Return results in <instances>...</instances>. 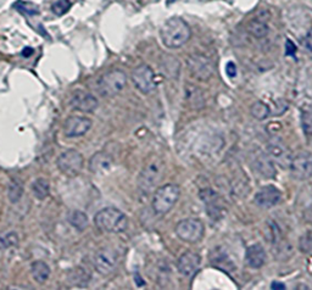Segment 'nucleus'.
<instances>
[{"label":"nucleus","mask_w":312,"mask_h":290,"mask_svg":"<svg viewBox=\"0 0 312 290\" xmlns=\"http://www.w3.org/2000/svg\"><path fill=\"white\" fill-rule=\"evenodd\" d=\"M18 244V236L16 232H0V250L10 249Z\"/></svg>","instance_id":"25"},{"label":"nucleus","mask_w":312,"mask_h":290,"mask_svg":"<svg viewBox=\"0 0 312 290\" xmlns=\"http://www.w3.org/2000/svg\"><path fill=\"white\" fill-rule=\"evenodd\" d=\"M112 167H114V157L105 151L95 152L89 160V170L98 176L107 175L111 172Z\"/></svg>","instance_id":"15"},{"label":"nucleus","mask_w":312,"mask_h":290,"mask_svg":"<svg viewBox=\"0 0 312 290\" xmlns=\"http://www.w3.org/2000/svg\"><path fill=\"white\" fill-rule=\"evenodd\" d=\"M282 199V192L274 186H265L255 194L254 201L261 209H271Z\"/></svg>","instance_id":"13"},{"label":"nucleus","mask_w":312,"mask_h":290,"mask_svg":"<svg viewBox=\"0 0 312 290\" xmlns=\"http://www.w3.org/2000/svg\"><path fill=\"white\" fill-rule=\"evenodd\" d=\"M71 6H72V2L70 0H57L51 5V11L56 16H62L69 11Z\"/></svg>","instance_id":"29"},{"label":"nucleus","mask_w":312,"mask_h":290,"mask_svg":"<svg viewBox=\"0 0 312 290\" xmlns=\"http://www.w3.org/2000/svg\"><path fill=\"white\" fill-rule=\"evenodd\" d=\"M165 165L161 160H153L140 171L138 177V188L141 193L149 194L156 188L164 177Z\"/></svg>","instance_id":"5"},{"label":"nucleus","mask_w":312,"mask_h":290,"mask_svg":"<svg viewBox=\"0 0 312 290\" xmlns=\"http://www.w3.org/2000/svg\"><path fill=\"white\" fill-rule=\"evenodd\" d=\"M185 94H187V100L193 106H201L203 105V92L198 87H195L194 84H187V87H185Z\"/></svg>","instance_id":"24"},{"label":"nucleus","mask_w":312,"mask_h":290,"mask_svg":"<svg viewBox=\"0 0 312 290\" xmlns=\"http://www.w3.org/2000/svg\"><path fill=\"white\" fill-rule=\"evenodd\" d=\"M93 266L101 276H107L116 268L117 252L111 247H101L94 254Z\"/></svg>","instance_id":"11"},{"label":"nucleus","mask_w":312,"mask_h":290,"mask_svg":"<svg viewBox=\"0 0 312 290\" xmlns=\"http://www.w3.org/2000/svg\"><path fill=\"white\" fill-rule=\"evenodd\" d=\"M246 28H248V32L250 33L251 36L255 37V38L258 39L265 38L269 32L268 25H267L266 21L262 20V18H254V20H251L250 22L248 23V27Z\"/></svg>","instance_id":"21"},{"label":"nucleus","mask_w":312,"mask_h":290,"mask_svg":"<svg viewBox=\"0 0 312 290\" xmlns=\"http://www.w3.org/2000/svg\"><path fill=\"white\" fill-rule=\"evenodd\" d=\"M271 289L282 290V289H285V286L283 283H280V282H273V283L271 284Z\"/></svg>","instance_id":"34"},{"label":"nucleus","mask_w":312,"mask_h":290,"mask_svg":"<svg viewBox=\"0 0 312 290\" xmlns=\"http://www.w3.org/2000/svg\"><path fill=\"white\" fill-rule=\"evenodd\" d=\"M56 165L60 172L69 176V177H75L82 171L83 156L77 150L69 149L57 157Z\"/></svg>","instance_id":"7"},{"label":"nucleus","mask_w":312,"mask_h":290,"mask_svg":"<svg viewBox=\"0 0 312 290\" xmlns=\"http://www.w3.org/2000/svg\"><path fill=\"white\" fill-rule=\"evenodd\" d=\"M14 7H16L18 11L23 15H38L39 14V7L30 1H17V4L14 5Z\"/></svg>","instance_id":"28"},{"label":"nucleus","mask_w":312,"mask_h":290,"mask_svg":"<svg viewBox=\"0 0 312 290\" xmlns=\"http://www.w3.org/2000/svg\"><path fill=\"white\" fill-rule=\"evenodd\" d=\"M91 127V121L87 117L71 116L64 123V136L67 138H77L85 136Z\"/></svg>","instance_id":"12"},{"label":"nucleus","mask_w":312,"mask_h":290,"mask_svg":"<svg viewBox=\"0 0 312 290\" xmlns=\"http://www.w3.org/2000/svg\"><path fill=\"white\" fill-rule=\"evenodd\" d=\"M201 263V258L198 254L191 251L184 252L180 255L177 261V270L182 276L191 277L196 273Z\"/></svg>","instance_id":"16"},{"label":"nucleus","mask_w":312,"mask_h":290,"mask_svg":"<svg viewBox=\"0 0 312 290\" xmlns=\"http://www.w3.org/2000/svg\"><path fill=\"white\" fill-rule=\"evenodd\" d=\"M67 221L72 227H75L77 231L82 232L87 228L88 226V217L85 212L78 210H73L67 215Z\"/></svg>","instance_id":"22"},{"label":"nucleus","mask_w":312,"mask_h":290,"mask_svg":"<svg viewBox=\"0 0 312 290\" xmlns=\"http://www.w3.org/2000/svg\"><path fill=\"white\" fill-rule=\"evenodd\" d=\"M71 106L81 112H93L98 107V99L85 91H76L71 97Z\"/></svg>","instance_id":"14"},{"label":"nucleus","mask_w":312,"mask_h":290,"mask_svg":"<svg viewBox=\"0 0 312 290\" xmlns=\"http://www.w3.org/2000/svg\"><path fill=\"white\" fill-rule=\"evenodd\" d=\"M22 194H23L22 186H21L18 182L12 181L11 184H10V187H9L10 201H11L12 204H16V202H18L21 200V197H22Z\"/></svg>","instance_id":"30"},{"label":"nucleus","mask_w":312,"mask_h":290,"mask_svg":"<svg viewBox=\"0 0 312 290\" xmlns=\"http://www.w3.org/2000/svg\"><path fill=\"white\" fill-rule=\"evenodd\" d=\"M32 192L38 200H44L50 192V184L45 178L36 179L32 184Z\"/></svg>","instance_id":"23"},{"label":"nucleus","mask_w":312,"mask_h":290,"mask_svg":"<svg viewBox=\"0 0 312 290\" xmlns=\"http://www.w3.org/2000/svg\"><path fill=\"white\" fill-rule=\"evenodd\" d=\"M253 166L261 176L265 178H273L276 176V168H274L273 160L262 151L254 152Z\"/></svg>","instance_id":"17"},{"label":"nucleus","mask_w":312,"mask_h":290,"mask_svg":"<svg viewBox=\"0 0 312 290\" xmlns=\"http://www.w3.org/2000/svg\"><path fill=\"white\" fill-rule=\"evenodd\" d=\"M204 228L203 222L196 218H187L180 222L177 223L176 226V234L180 241L189 242V244H195V242H200L204 237Z\"/></svg>","instance_id":"6"},{"label":"nucleus","mask_w":312,"mask_h":290,"mask_svg":"<svg viewBox=\"0 0 312 290\" xmlns=\"http://www.w3.org/2000/svg\"><path fill=\"white\" fill-rule=\"evenodd\" d=\"M32 54H33V49L32 48H26V49L22 50L23 56L28 57V56H31V55H32Z\"/></svg>","instance_id":"35"},{"label":"nucleus","mask_w":312,"mask_h":290,"mask_svg":"<svg viewBox=\"0 0 312 290\" xmlns=\"http://www.w3.org/2000/svg\"><path fill=\"white\" fill-rule=\"evenodd\" d=\"M245 261L250 268H261L266 262V251L260 244H253L246 249Z\"/></svg>","instance_id":"19"},{"label":"nucleus","mask_w":312,"mask_h":290,"mask_svg":"<svg viewBox=\"0 0 312 290\" xmlns=\"http://www.w3.org/2000/svg\"><path fill=\"white\" fill-rule=\"evenodd\" d=\"M250 112L256 120H265V118L268 117L269 115V107L268 105L265 104L261 100H258L256 102H254L250 107Z\"/></svg>","instance_id":"26"},{"label":"nucleus","mask_w":312,"mask_h":290,"mask_svg":"<svg viewBox=\"0 0 312 290\" xmlns=\"http://www.w3.org/2000/svg\"><path fill=\"white\" fill-rule=\"evenodd\" d=\"M31 274H32L33 279L38 283H44L48 281L49 276H50V268H49L48 263L44 261L38 260L31 265Z\"/></svg>","instance_id":"20"},{"label":"nucleus","mask_w":312,"mask_h":290,"mask_svg":"<svg viewBox=\"0 0 312 290\" xmlns=\"http://www.w3.org/2000/svg\"><path fill=\"white\" fill-rule=\"evenodd\" d=\"M267 152H268L269 157L273 161H276L278 165L282 166V167H289L290 166L293 156L290 154L289 149L284 146L282 143H278V142L269 143L267 145Z\"/></svg>","instance_id":"18"},{"label":"nucleus","mask_w":312,"mask_h":290,"mask_svg":"<svg viewBox=\"0 0 312 290\" xmlns=\"http://www.w3.org/2000/svg\"><path fill=\"white\" fill-rule=\"evenodd\" d=\"M180 196L179 187L176 184H165L159 187L153 195L151 200V207L153 211L159 216L166 215L170 212Z\"/></svg>","instance_id":"3"},{"label":"nucleus","mask_w":312,"mask_h":290,"mask_svg":"<svg viewBox=\"0 0 312 290\" xmlns=\"http://www.w3.org/2000/svg\"><path fill=\"white\" fill-rule=\"evenodd\" d=\"M160 37L166 48L178 49L189 41L191 30L183 18L172 17L169 18L160 28Z\"/></svg>","instance_id":"1"},{"label":"nucleus","mask_w":312,"mask_h":290,"mask_svg":"<svg viewBox=\"0 0 312 290\" xmlns=\"http://www.w3.org/2000/svg\"><path fill=\"white\" fill-rule=\"evenodd\" d=\"M301 126L306 136H312V107L301 111Z\"/></svg>","instance_id":"27"},{"label":"nucleus","mask_w":312,"mask_h":290,"mask_svg":"<svg viewBox=\"0 0 312 290\" xmlns=\"http://www.w3.org/2000/svg\"><path fill=\"white\" fill-rule=\"evenodd\" d=\"M290 173L296 181H308L312 177V154L300 151L293 156L290 162Z\"/></svg>","instance_id":"9"},{"label":"nucleus","mask_w":312,"mask_h":290,"mask_svg":"<svg viewBox=\"0 0 312 290\" xmlns=\"http://www.w3.org/2000/svg\"><path fill=\"white\" fill-rule=\"evenodd\" d=\"M132 81L135 88L143 94H150L155 91L156 80L154 70L149 65H139L133 70Z\"/></svg>","instance_id":"8"},{"label":"nucleus","mask_w":312,"mask_h":290,"mask_svg":"<svg viewBox=\"0 0 312 290\" xmlns=\"http://www.w3.org/2000/svg\"><path fill=\"white\" fill-rule=\"evenodd\" d=\"M296 51V47L295 44L293 43L292 41H287V43H285V54L288 55V56H292V55H294Z\"/></svg>","instance_id":"32"},{"label":"nucleus","mask_w":312,"mask_h":290,"mask_svg":"<svg viewBox=\"0 0 312 290\" xmlns=\"http://www.w3.org/2000/svg\"><path fill=\"white\" fill-rule=\"evenodd\" d=\"M189 72L194 78L199 81H208L214 75V64L209 57L200 54H194L189 56L187 61Z\"/></svg>","instance_id":"10"},{"label":"nucleus","mask_w":312,"mask_h":290,"mask_svg":"<svg viewBox=\"0 0 312 290\" xmlns=\"http://www.w3.org/2000/svg\"><path fill=\"white\" fill-rule=\"evenodd\" d=\"M304 46H305V48L309 50V51L312 52V30H310L308 32V34L305 36V38H304Z\"/></svg>","instance_id":"33"},{"label":"nucleus","mask_w":312,"mask_h":290,"mask_svg":"<svg viewBox=\"0 0 312 290\" xmlns=\"http://www.w3.org/2000/svg\"><path fill=\"white\" fill-rule=\"evenodd\" d=\"M94 223L100 231L111 234L125 232L128 227V218L122 211L115 207H105L94 217Z\"/></svg>","instance_id":"2"},{"label":"nucleus","mask_w":312,"mask_h":290,"mask_svg":"<svg viewBox=\"0 0 312 290\" xmlns=\"http://www.w3.org/2000/svg\"><path fill=\"white\" fill-rule=\"evenodd\" d=\"M225 73L229 78H234L237 76V66L234 65V62H228L225 66Z\"/></svg>","instance_id":"31"},{"label":"nucleus","mask_w":312,"mask_h":290,"mask_svg":"<svg viewBox=\"0 0 312 290\" xmlns=\"http://www.w3.org/2000/svg\"><path fill=\"white\" fill-rule=\"evenodd\" d=\"M127 84V76L121 70H111L104 73L96 82V91L104 97L120 94Z\"/></svg>","instance_id":"4"}]
</instances>
